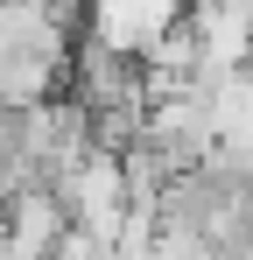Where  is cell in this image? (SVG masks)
<instances>
[{"label": "cell", "instance_id": "cell-4", "mask_svg": "<svg viewBox=\"0 0 253 260\" xmlns=\"http://www.w3.org/2000/svg\"><path fill=\"white\" fill-rule=\"evenodd\" d=\"M183 21H190V36H197V56H204V78H211V85L253 63V28H246V14H232L225 0H211V7L183 14Z\"/></svg>", "mask_w": 253, "mask_h": 260}, {"label": "cell", "instance_id": "cell-1", "mask_svg": "<svg viewBox=\"0 0 253 260\" xmlns=\"http://www.w3.org/2000/svg\"><path fill=\"white\" fill-rule=\"evenodd\" d=\"M49 190L64 197V211H71V232H91V239L106 246V260H113V239H120L126 211H134L126 162H120V155H106V148H91L78 169H64Z\"/></svg>", "mask_w": 253, "mask_h": 260}, {"label": "cell", "instance_id": "cell-3", "mask_svg": "<svg viewBox=\"0 0 253 260\" xmlns=\"http://www.w3.org/2000/svg\"><path fill=\"white\" fill-rule=\"evenodd\" d=\"M64 232H71V211H64V197H56L49 183H21V190L0 204V239L21 260H49Z\"/></svg>", "mask_w": 253, "mask_h": 260}, {"label": "cell", "instance_id": "cell-2", "mask_svg": "<svg viewBox=\"0 0 253 260\" xmlns=\"http://www.w3.org/2000/svg\"><path fill=\"white\" fill-rule=\"evenodd\" d=\"M176 21H183L176 0H84V43L113 49L126 63H141Z\"/></svg>", "mask_w": 253, "mask_h": 260}]
</instances>
